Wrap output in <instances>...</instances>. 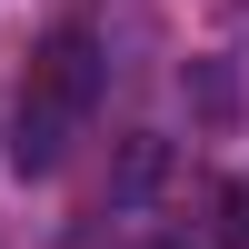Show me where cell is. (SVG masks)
Returning <instances> with one entry per match:
<instances>
[{"label": "cell", "mask_w": 249, "mask_h": 249, "mask_svg": "<svg viewBox=\"0 0 249 249\" xmlns=\"http://www.w3.org/2000/svg\"><path fill=\"white\" fill-rule=\"evenodd\" d=\"M190 110L210 120V130L239 120V70H230V60H190Z\"/></svg>", "instance_id": "obj_4"}, {"label": "cell", "mask_w": 249, "mask_h": 249, "mask_svg": "<svg viewBox=\"0 0 249 249\" xmlns=\"http://www.w3.org/2000/svg\"><path fill=\"white\" fill-rule=\"evenodd\" d=\"M60 160H70V120L40 110V100H20V120H10V170H20V179H50Z\"/></svg>", "instance_id": "obj_2"}, {"label": "cell", "mask_w": 249, "mask_h": 249, "mask_svg": "<svg viewBox=\"0 0 249 249\" xmlns=\"http://www.w3.org/2000/svg\"><path fill=\"white\" fill-rule=\"evenodd\" d=\"M160 179H170V140H150V130H140V140H120V160H110V190H120V199H150Z\"/></svg>", "instance_id": "obj_3"}, {"label": "cell", "mask_w": 249, "mask_h": 249, "mask_svg": "<svg viewBox=\"0 0 249 249\" xmlns=\"http://www.w3.org/2000/svg\"><path fill=\"white\" fill-rule=\"evenodd\" d=\"M130 249H190V239H179V230H140Z\"/></svg>", "instance_id": "obj_6"}, {"label": "cell", "mask_w": 249, "mask_h": 249, "mask_svg": "<svg viewBox=\"0 0 249 249\" xmlns=\"http://www.w3.org/2000/svg\"><path fill=\"white\" fill-rule=\"evenodd\" d=\"M100 80H110V60H100V40L80 30V20H60V30H40V50H30V100H40V110L80 120V110L100 100Z\"/></svg>", "instance_id": "obj_1"}, {"label": "cell", "mask_w": 249, "mask_h": 249, "mask_svg": "<svg viewBox=\"0 0 249 249\" xmlns=\"http://www.w3.org/2000/svg\"><path fill=\"white\" fill-rule=\"evenodd\" d=\"M219 249H249V179L219 190Z\"/></svg>", "instance_id": "obj_5"}]
</instances>
